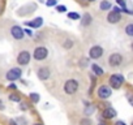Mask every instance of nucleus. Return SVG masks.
I'll use <instances>...</instances> for the list:
<instances>
[{
	"instance_id": "f257e3e1",
	"label": "nucleus",
	"mask_w": 133,
	"mask_h": 125,
	"mask_svg": "<svg viewBox=\"0 0 133 125\" xmlns=\"http://www.w3.org/2000/svg\"><path fill=\"white\" fill-rule=\"evenodd\" d=\"M78 90V81L77 80H68L65 84H64V91L65 94H68V95H73L76 94Z\"/></svg>"
},
{
	"instance_id": "f03ea898",
	"label": "nucleus",
	"mask_w": 133,
	"mask_h": 125,
	"mask_svg": "<svg viewBox=\"0 0 133 125\" xmlns=\"http://www.w3.org/2000/svg\"><path fill=\"white\" fill-rule=\"evenodd\" d=\"M47 55H48V50H47L46 47H43V46L37 47V48L34 50V52H33V57H34L35 60H38V61L44 60V59L47 57Z\"/></svg>"
},
{
	"instance_id": "7ed1b4c3",
	"label": "nucleus",
	"mask_w": 133,
	"mask_h": 125,
	"mask_svg": "<svg viewBox=\"0 0 133 125\" xmlns=\"http://www.w3.org/2000/svg\"><path fill=\"white\" fill-rule=\"evenodd\" d=\"M30 59H31V55H30V52H29V51H26V50L21 51V52L17 55V63H18L20 65H22V67L29 64Z\"/></svg>"
},
{
	"instance_id": "20e7f679",
	"label": "nucleus",
	"mask_w": 133,
	"mask_h": 125,
	"mask_svg": "<svg viewBox=\"0 0 133 125\" xmlns=\"http://www.w3.org/2000/svg\"><path fill=\"white\" fill-rule=\"evenodd\" d=\"M21 76H22V71H21L20 68H12V69H9V71L7 72V74H5V77H7L8 81L20 80Z\"/></svg>"
},
{
	"instance_id": "39448f33",
	"label": "nucleus",
	"mask_w": 133,
	"mask_h": 125,
	"mask_svg": "<svg viewBox=\"0 0 133 125\" xmlns=\"http://www.w3.org/2000/svg\"><path fill=\"white\" fill-rule=\"evenodd\" d=\"M123 82H124V77L121 74H112L110 77V85L114 89H119L123 85Z\"/></svg>"
},
{
	"instance_id": "423d86ee",
	"label": "nucleus",
	"mask_w": 133,
	"mask_h": 125,
	"mask_svg": "<svg viewBox=\"0 0 133 125\" xmlns=\"http://www.w3.org/2000/svg\"><path fill=\"white\" fill-rule=\"evenodd\" d=\"M11 34H12V37H13L15 39H17V40L22 39L24 35H25L24 29H22L21 26H18V25H15V26L11 27Z\"/></svg>"
},
{
	"instance_id": "0eeeda50",
	"label": "nucleus",
	"mask_w": 133,
	"mask_h": 125,
	"mask_svg": "<svg viewBox=\"0 0 133 125\" xmlns=\"http://www.w3.org/2000/svg\"><path fill=\"white\" fill-rule=\"evenodd\" d=\"M103 55V48L101 46H93L89 51V56L91 59H99Z\"/></svg>"
},
{
	"instance_id": "6e6552de",
	"label": "nucleus",
	"mask_w": 133,
	"mask_h": 125,
	"mask_svg": "<svg viewBox=\"0 0 133 125\" xmlns=\"http://www.w3.org/2000/svg\"><path fill=\"white\" fill-rule=\"evenodd\" d=\"M110 96H111V89L108 86L103 85V86H101L98 89V98L99 99H107Z\"/></svg>"
},
{
	"instance_id": "1a4fd4ad",
	"label": "nucleus",
	"mask_w": 133,
	"mask_h": 125,
	"mask_svg": "<svg viewBox=\"0 0 133 125\" xmlns=\"http://www.w3.org/2000/svg\"><path fill=\"white\" fill-rule=\"evenodd\" d=\"M121 61H123V56L120 53H112L108 59V63L111 67H119L121 64Z\"/></svg>"
},
{
	"instance_id": "9d476101",
	"label": "nucleus",
	"mask_w": 133,
	"mask_h": 125,
	"mask_svg": "<svg viewBox=\"0 0 133 125\" xmlns=\"http://www.w3.org/2000/svg\"><path fill=\"white\" fill-rule=\"evenodd\" d=\"M50 76H51V72H50V69L47 67H42V68L38 69V78L39 80L46 81V80L50 78Z\"/></svg>"
},
{
	"instance_id": "9b49d317",
	"label": "nucleus",
	"mask_w": 133,
	"mask_h": 125,
	"mask_svg": "<svg viewBox=\"0 0 133 125\" xmlns=\"http://www.w3.org/2000/svg\"><path fill=\"white\" fill-rule=\"evenodd\" d=\"M25 24H26V26H29V27L38 29V27H41V26L43 25V18H42V17H37V18H34L33 21H26Z\"/></svg>"
},
{
	"instance_id": "f8f14e48",
	"label": "nucleus",
	"mask_w": 133,
	"mask_h": 125,
	"mask_svg": "<svg viewBox=\"0 0 133 125\" xmlns=\"http://www.w3.org/2000/svg\"><path fill=\"white\" fill-rule=\"evenodd\" d=\"M120 20H121V16L120 13H116V12H110L107 16V21L110 24H117Z\"/></svg>"
},
{
	"instance_id": "ddd939ff",
	"label": "nucleus",
	"mask_w": 133,
	"mask_h": 125,
	"mask_svg": "<svg viewBox=\"0 0 133 125\" xmlns=\"http://www.w3.org/2000/svg\"><path fill=\"white\" fill-rule=\"evenodd\" d=\"M103 117L104 119H107V120H110V119H114L115 116H116V111L112 108V107H107L104 111H103Z\"/></svg>"
},
{
	"instance_id": "4468645a",
	"label": "nucleus",
	"mask_w": 133,
	"mask_h": 125,
	"mask_svg": "<svg viewBox=\"0 0 133 125\" xmlns=\"http://www.w3.org/2000/svg\"><path fill=\"white\" fill-rule=\"evenodd\" d=\"M91 21H93L91 16H90L89 13H85V15L82 16V21H81V24H82V26H89V25L91 24Z\"/></svg>"
},
{
	"instance_id": "2eb2a0df",
	"label": "nucleus",
	"mask_w": 133,
	"mask_h": 125,
	"mask_svg": "<svg viewBox=\"0 0 133 125\" xmlns=\"http://www.w3.org/2000/svg\"><path fill=\"white\" fill-rule=\"evenodd\" d=\"M91 69H93V73H94L95 76H103V74H104L103 69H102L98 64H93V65H91Z\"/></svg>"
},
{
	"instance_id": "dca6fc26",
	"label": "nucleus",
	"mask_w": 133,
	"mask_h": 125,
	"mask_svg": "<svg viewBox=\"0 0 133 125\" xmlns=\"http://www.w3.org/2000/svg\"><path fill=\"white\" fill-rule=\"evenodd\" d=\"M9 100H12V102H16V103H20L21 102V96H20V94H17V93H12V94H9Z\"/></svg>"
},
{
	"instance_id": "f3484780",
	"label": "nucleus",
	"mask_w": 133,
	"mask_h": 125,
	"mask_svg": "<svg viewBox=\"0 0 133 125\" xmlns=\"http://www.w3.org/2000/svg\"><path fill=\"white\" fill-rule=\"evenodd\" d=\"M111 3L110 2H107V0H103V2L101 3V5H99V8L102 9V11H108V9H111Z\"/></svg>"
},
{
	"instance_id": "a211bd4d",
	"label": "nucleus",
	"mask_w": 133,
	"mask_h": 125,
	"mask_svg": "<svg viewBox=\"0 0 133 125\" xmlns=\"http://www.w3.org/2000/svg\"><path fill=\"white\" fill-rule=\"evenodd\" d=\"M29 98H30V100H31L33 103H38L39 99H41L39 94H37V93H30V94H29Z\"/></svg>"
},
{
	"instance_id": "6ab92c4d",
	"label": "nucleus",
	"mask_w": 133,
	"mask_h": 125,
	"mask_svg": "<svg viewBox=\"0 0 133 125\" xmlns=\"http://www.w3.org/2000/svg\"><path fill=\"white\" fill-rule=\"evenodd\" d=\"M73 44H75V43H73V40H72V39H66V40L63 43V47H64V48H66V50H69V48H72V47H73Z\"/></svg>"
},
{
	"instance_id": "aec40b11",
	"label": "nucleus",
	"mask_w": 133,
	"mask_h": 125,
	"mask_svg": "<svg viewBox=\"0 0 133 125\" xmlns=\"http://www.w3.org/2000/svg\"><path fill=\"white\" fill-rule=\"evenodd\" d=\"M85 106H86V109H85V113H86V115H90V113H93V112H94V106H93V104L86 103Z\"/></svg>"
},
{
	"instance_id": "412c9836",
	"label": "nucleus",
	"mask_w": 133,
	"mask_h": 125,
	"mask_svg": "<svg viewBox=\"0 0 133 125\" xmlns=\"http://www.w3.org/2000/svg\"><path fill=\"white\" fill-rule=\"evenodd\" d=\"M68 18H71V20H80L81 16L78 13H76V12H69L68 13Z\"/></svg>"
},
{
	"instance_id": "4be33fe9",
	"label": "nucleus",
	"mask_w": 133,
	"mask_h": 125,
	"mask_svg": "<svg viewBox=\"0 0 133 125\" xmlns=\"http://www.w3.org/2000/svg\"><path fill=\"white\" fill-rule=\"evenodd\" d=\"M125 33H127V35L133 37V24H129V25L125 27Z\"/></svg>"
},
{
	"instance_id": "5701e85b",
	"label": "nucleus",
	"mask_w": 133,
	"mask_h": 125,
	"mask_svg": "<svg viewBox=\"0 0 133 125\" xmlns=\"http://www.w3.org/2000/svg\"><path fill=\"white\" fill-rule=\"evenodd\" d=\"M81 68H86L88 65H89V60L86 59V57H82L81 60H80V64H78Z\"/></svg>"
},
{
	"instance_id": "b1692460",
	"label": "nucleus",
	"mask_w": 133,
	"mask_h": 125,
	"mask_svg": "<svg viewBox=\"0 0 133 125\" xmlns=\"http://www.w3.org/2000/svg\"><path fill=\"white\" fill-rule=\"evenodd\" d=\"M29 108H30V104L28 102H21L20 103V109L21 111H28Z\"/></svg>"
},
{
	"instance_id": "393cba45",
	"label": "nucleus",
	"mask_w": 133,
	"mask_h": 125,
	"mask_svg": "<svg viewBox=\"0 0 133 125\" xmlns=\"http://www.w3.org/2000/svg\"><path fill=\"white\" fill-rule=\"evenodd\" d=\"M56 11L59 13H65L66 12V7L65 5H56Z\"/></svg>"
},
{
	"instance_id": "a878e982",
	"label": "nucleus",
	"mask_w": 133,
	"mask_h": 125,
	"mask_svg": "<svg viewBox=\"0 0 133 125\" xmlns=\"http://www.w3.org/2000/svg\"><path fill=\"white\" fill-rule=\"evenodd\" d=\"M56 4H57V0H47V2H46L47 7H55Z\"/></svg>"
},
{
	"instance_id": "bb28decb",
	"label": "nucleus",
	"mask_w": 133,
	"mask_h": 125,
	"mask_svg": "<svg viewBox=\"0 0 133 125\" xmlns=\"http://www.w3.org/2000/svg\"><path fill=\"white\" fill-rule=\"evenodd\" d=\"M80 125H91V120L90 119H82L80 121Z\"/></svg>"
},
{
	"instance_id": "cd10ccee",
	"label": "nucleus",
	"mask_w": 133,
	"mask_h": 125,
	"mask_svg": "<svg viewBox=\"0 0 133 125\" xmlns=\"http://www.w3.org/2000/svg\"><path fill=\"white\" fill-rule=\"evenodd\" d=\"M116 3H117V4H119V5H120V7L123 8V9H125V8H127V4H125V0H116Z\"/></svg>"
},
{
	"instance_id": "c85d7f7f",
	"label": "nucleus",
	"mask_w": 133,
	"mask_h": 125,
	"mask_svg": "<svg viewBox=\"0 0 133 125\" xmlns=\"http://www.w3.org/2000/svg\"><path fill=\"white\" fill-rule=\"evenodd\" d=\"M128 102H129V104H132L133 106V94H128Z\"/></svg>"
},
{
	"instance_id": "c756f323",
	"label": "nucleus",
	"mask_w": 133,
	"mask_h": 125,
	"mask_svg": "<svg viewBox=\"0 0 133 125\" xmlns=\"http://www.w3.org/2000/svg\"><path fill=\"white\" fill-rule=\"evenodd\" d=\"M24 33H25V34H28L29 37H31V35H33V31H31L30 29H24Z\"/></svg>"
},
{
	"instance_id": "7c9ffc66",
	"label": "nucleus",
	"mask_w": 133,
	"mask_h": 125,
	"mask_svg": "<svg viewBox=\"0 0 133 125\" xmlns=\"http://www.w3.org/2000/svg\"><path fill=\"white\" fill-rule=\"evenodd\" d=\"M8 89H12V90H16V89H17V86H16L15 84H9V85H8Z\"/></svg>"
},
{
	"instance_id": "2f4dec72",
	"label": "nucleus",
	"mask_w": 133,
	"mask_h": 125,
	"mask_svg": "<svg viewBox=\"0 0 133 125\" xmlns=\"http://www.w3.org/2000/svg\"><path fill=\"white\" fill-rule=\"evenodd\" d=\"M9 125H18V124H17V121H16V120L11 119V120H9Z\"/></svg>"
},
{
	"instance_id": "473e14b6",
	"label": "nucleus",
	"mask_w": 133,
	"mask_h": 125,
	"mask_svg": "<svg viewBox=\"0 0 133 125\" xmlns=\"http://www.w3.org/2000/svg\"><path fill=\"white\" fill-rule=\"evenodd\" d=\"M115 125H127V124H125L124 121H116V122H115Z\"/></svg>"
},
{
	"instance_id": "72a5a7b5",
	"label": "nucleus",
	"mask_w": 133,
	"mask_h": 125,
	"mask_svg": "<svg viewBox=\"0 0 133 125\" xmlns=\"http://www.w3.org/2000/svg\"><path fill=\"white\" fill-rule=\"evenodd\" d=\"M0 109H4V106H3V102L0 100Z\"/></svg>"
},
{
	"instance_id": "f704fd0d",
	"label": "nucleus",
	"mask_w": 133,
	"mask_h": 125,
	"mask_svg": "<svg viewBox=\"0 0 133 125\" xmlns=\"http://www.w3.org/2000/svg\"><path fill=\"white\" fill-rule=\"evenodd\" d=\"M34 125H43V124H42V122H35Z\"/></svg>"
},
{
	"instance_id": "c9c22d12",
	"label": "nucleus",
	"mask_w": 133,
	"mask_h": 125,
	"mask_svg": "<svg viewBox=\"0 0 133 125\" xmlns=\"http://www.w3.org/2000/svg\"><path fill=\"white\" fill-rule=\"evenodd\" d=\"M130 47H132V50H133V42H132V46H130Z\"/></svg>"
},
{
	"instance_id": "e433bc0d",
	"label": "nucleus",
	"mask_w": 133,
	"mask_h": 125,
	"mask_svg": "<svg viewBox=\"0 0 133 125\" xmlns=\"http://www.w3.org/2000/svg\"><path fill=\"white\" fill-rule=\"evenodd\" d=\"M98 125H104V124H102V122H101V124H98Z\"/></svg>"
},
{
	"instance_id": "4c0bfd02",
	"label": "nucleus",
	"mask_w": 133,
	"mask_h": 125,
	"mask_svg": "<svg viewBox=\"0 0 133 125\" xmlns=\"http://www.w3.org/2000/svg\"><path fill=\"white\" fill-rule=\"evenodd\" d=\"M89 2H95V0H89Z\"/></svg>"
},
{
	"instance_id": "58836bf2",
	"label": "nucleus",
	"mask_w": 133,
	"mask_h": 125,
	"mask_svg": "<svg viewBox=\"0 0 133 125\" xmlns=\"http://www.w3.org/2000/svg\"><path fill=\"white\" fill-rule=\"evenodd\" d=\"M132 125H133V121H132Z\"/></svg>"
}]
</instances>
